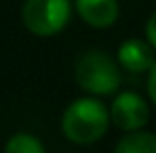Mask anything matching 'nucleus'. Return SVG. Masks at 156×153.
<instances>
[{
	"instance_id": "nucleus-2",
	"label": "nucleus",
	"mask_w": 156,
	"mask_h": 153,
	"mask_svg": "<svg viewBox=\"0 0 156 153\" xmlns=\"http://www.w3.org/2000/svg\"><path fill=\"white\" fill-rule=\"evenodd\" d=\"M74 76L78 86L95 97L114 95L120 86L118 63L104 51H89L80 55L74 67Z\"/></svg>"
},
{
	"instance_id": "nucleus-6",
	"label": "nucleus",
	"mask_w": 156,
	"mask_h": 153,
	"mask_svg": "<svg viewBox=\"0 0 156 153\" xmlns=\"http://www.w3.org/2000/svg\"><path fill=\"white\" fill-rule=\"evenodd\" d=\"M74 4L82 21L97 29L114 25L120 13L116 0H74Z\"/></svg>"
},
{
	"instance_id": "nucleus-1",
	"label": "nucleus",
	"mask_w": 156,
	"mask_h": 153,
	"mask_svg": "<svg viewBox=\"0 0 156 153\" xmlns=\"http://www.w3.org/2000/svg\"><path fill=\"white\" fill-rule=\"evenodd\" d=\"M110 122H112L110 109H105L104 103L84 97L68 105L61 118V130L70 143L93 145L105 134Z\"/></svg>"
},
{
	"instance_id": "nucleus-8",
	"label": "nucleus",
	"mask_w": 156,
	"mask_h": 153,
	"mask_svg": "<svg viewBox=\"0 0 156 153\" xmlns=\"http://www.w3.org/2000/svg\"><path fill=\"white\" fill-rule=\"evenodd\" d=\"M4 153H47V151H44V145L34 134L17 132L6 141Z\"/></svg>"
},
{
	"instance_id": "nucleus-4",
	"label": "nucleus",
	"mask_w": 156,
	"mask_h": 153,
	"mask_svg": "<svg viewBox=\"0 0 156 153\" xmlns=\"http://www.w3.org/2000/svg\"><path fill=\"white\" fill-rule=\"evenodd\" d=\"M110 118L114 122V126L133 132V130H141L150 120V107L137 92H120L116 95V99L110 105Z\"/></svg>"
},
{
	"instance_id": "nucleus-5",
	"label": "nucleus",
	"mask_w": 156,
	"mask_h": 153,
	"mask_svg": "<svg viewBox=\"0 0 156 153\" xmlns=\"http://www.w3.org/2000/svg\"><path fill=\"white\" fill-rule=\"evenodd\" d=\"M118 63L131 74H144L154 63V46L139 38H129L118 46Z\"/></svg>"
},
{
	"instance_id": "nucleus-10",
	"label": "nucleus",
	"mask_w": 156,
	"mask_h": 153,
	"mask_svg": "<svg viewBox=\"0 0 156 153\" xmlns=\"http://www.w3.org/2000/svg\"><path fill=\"white\" fill-rule=\"evenodd\" d=\"M146 38H148V42L156 48V11L150 15V19L146 23Z\"/></svg>"
},
{
	"instance_id": "nucleus-9",
	"label": "nucleus",
	"mask_w": 156,
	"mask_h": 153,
	"mask_svg": "<svg viewBox=\"0 0 156 153\" xmlns=\"http://www.w3.org/2000/svg\"><path fill=\"white\" fill-rule=\"evenodd\" d=\"M148 95H150L152 103L156 105V59L152 63V67L148 69Z\"/></svg>"
},
{
	"instance_id": "nucleus-7",
	"label": "nucleus",
	"mask_w": 156,
	"mask_h": 153,
	"mask_svg": "<svg viewBox=\"0 0 156 153\" xmlns=\"http://www.w3.org/2000/svg\"><path fill=\"white\" fill-rule=\"evenodd\" d=\"M114 153H156V134L144 130L127 132L116 143Z\"/></svg>"
},
{
	"instance_id": "nucleus-3",
	"label": "nucleus",
	"mask_w": 156,
	"mask_h": 153,
	"mask_svg": "<svg viewBox=\"0 0 156 153\" xmlns=\"http://www.w3.org/2000/svg\"><path fill=\"white\" fill-rule=\"evenodd\" d=\"M21 19L32 34L55 36L70 21V0H26Z\"/></svg>"
}]
</instances>
